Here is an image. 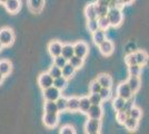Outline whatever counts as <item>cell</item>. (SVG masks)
Segmentation results:
<instances>
[{"label":"cell","instance_id":"6da1fadb","mask_svg":"<svg viewBox=\"0 0 149 134\" xmlns=\"http://www.w3.org/2000/svg\"><path fill=\"white\" fill-rule=\"evenodd\" d=\"M107 17H108V19H109L110 26H112V27H118V26H120L121 22H123V19H124L123 13H121V10L119 9V7L109 8V11L107 13Z\"/></svg>","mask_w":149,"mask_h":134},{"label":"cell","instance_id":"7a4b0ae2","mask_svg":"<svg viewBox=\"0 0 149 134\" xmlns=\"http://www.w3.org/2000/svg\"><path fill=\"white\" fill-rule=\"evenodd\" d=\"M0 41L3 47H9L13 44L15 41V34H13L11 28H1L0 29Z\"/></svg>","mask_w":149,"mask_h":134},{"label":"cell","instance_id":"3957f363","mask_svg":"<svg viewBox=\"0 0 149 134\" xmlns=\"http://www.w3.org/2000/svg\"><path fill=\"white\" fill-rule=\"evenodd\" d=\"M101 130V121L100 119H89L85 124V131L88 134H97Z\"/></svg>","mask_w":149,"mask_h":134},{"label":"cell","instance_id":"277c9868","mask_svg":"<svg viewBox=\"0 0 149 134\" xmlns=\"http://www.w3.org/2000/svg\"><path fill=\"white\" fill-rule=\"evenodd\" d=\"M60 96H61V91L58 89L54 85L48 87V88L44 89V98L46 101H55L56 102Z\"/></svg>","mask_w":149,"mask_h":134},{"label":"cell","instance_id":"5b68a950","mask_svg":"<svg viewBox=\"0 0 149 134\" xmlns=\"http://www.w3.org/2000/svg\"><path fill=\"white\" fill-rule=\"evenodd\" d=\"M59 113H46L42 117V121H44L45 126H47L48 128H54L57 126L58 124V120H59Z\"/></svg>","mask_w":149,"mask_h":134},{"label":"cell","instance_id":"8992f818","mask_svg":"<svg viewBox=\"0 0 149 134\" xmlns=\"http://www.w3.org/2000/svg\"><path fill=\"white\" fill-rule=\"evenodd\" d=\"M38 85L42 91L54 85V77L51 76L49 73H42L38 78Z\"/></svg>","mask_w":149,"mask_h":134},{"label":"cell","instance_id":"52a82bcc","mask_svg":"<svg viewBox=\"0 0 149 134\" xmlns=\"http://www.w3.org/2000/svg\"><path fill=\"white\" fill-rule=\"evenodd\" d=\"M117 96L123 97L124 100H129L134 96V93H132V91L129 87V85L127 84V82L118 85V87H117Z\"/></svg>","mask_w":149,"mask_h":134},{"label":"cell","instance_id":"ba28073f","mask_svg":"<svg viewBox=\"0 0 149 134\" xmlns=\"http://www.w3.org/2000/svg\"><path fill=\"white\" fill-rule=\"evenodd\" d=\"M98 47H99L100 54L104 55V56H109V55H111L112 53H113V49H115L113 43H112L111 40H108V39L104 40Z\"/></svg>","mask_w":149,"mask_h":134},{"label":"cell","instance_id":"9c48e42d","mask_svg":"<svg viewBox=\"0 0 149 134\" xmlns=\"http://www.w3.org/2000/svg\"><path fill=\"white\" fill-rule=\"evenodd\" d=\"M88 45L85 43V41H78L74 45V55L79 56V57L85 58L87 56L88 54Z\"/></svg>","mask_w":149,"mask_h":134},{"label":"cell","instance_id":"30bf717a","mask_svg":"<svg viewBox=\"0 0 149 134\" xmlns=\"http://www.w3.org/2000/svg\"><path fill=\"white\" fill-rule=\"evenodd\" d=\"M48 51L52 57H57L59 55H61L62 51V44L58 40H54L48 45Z\"/></svg>","mask_w":149,"mask_h":134},{"label":"cell","instance_id":"8fae6325","mask_svg":"<svg viewBox=\"0 0 149 134\" xmlns=\"http://www.w3.org/2000/svg\"><path fill=\"white\" fill-rule=\"evenodd\" d=\"M5 7L9 13H17L21 8V1L20 0H7Z\"/></svg>","mask_w":149,"mask_h":134},{"label":"cell","instance_id":"7c38bea8","mask_svg":"<svg viewBox=\"0 0 149 134\" xmlns=\"http://www.w3.org/2000/svg\"><path fill=\"white\" fill-rule=\"evenodd\" d=\"M45 5V0H28V7L29 10L33 13H39Z\"/></svg>","mask_w":149,"mask_h":134},{"label":"cell","instance_id":"4fadbf2b","mask_svg":"<svg viewBox=\"0 0 149 134\" xmlns=\"http://www.w3.org/2000/svg\"><path fill=\"white\" fill-rule=\"evenodd\" d=\"M86 114L88 115L89 119H101V116H102L101 105H93V104H91V106L89 107Z\"/></svg>","mask_w":149,"mask_h":134},{"label":"cell","instance_id":"5bb4252c","mask_svg":"<svg viewBox=\"0 0 149 134\" xmlns=\"http://www.w3.org/2000/svg\"><path fill=\"white\" fill-rule=\"evenodd\" d=\"M127 84L129 85V87L130 89L132 91V93L135 94L137 93L139 88H140V78L139 76H129L128 77V79H127Z\"/></svg>","mask_w":149,"mask_h":134},{"label":"cell","instance_id":"9a60e30c","mask_svg":"<svg viewBox=\"0 0 149 134\" xmlns=\"http://www.w3.org/2000/svg\"><path fill=\"white\" fill-rule=\"evenodd\" d=\"M93 34V41L95 45H97V46H99L104 40H106V32L105 30H102V29H100L98 28L96 32H91Z\"/></svg>","mask_w":149,"mask_h":134},{"label":"cell","instance_id":"2e32d148","mask_svg":"<svg viewBox=\"0 0 149 134\" xmlns=\"http://www.w3.org/2000/svg\"><path fill=\"white\" fill-rule=\"evenodd\" d=\"M124 125L128 131H131V132H132V131H136L137 128H138V125H139V120L134 119V117H131V116H128L127 120L125 121Z\"/></svg>","mask_w":149,"mask_h":134},{"label":"cell","instance_id":"e0dca14e","mask_svg":"<svg viewBox=\"0 0 149 134\" xmlns=\"http://www.w3.org/2000/svg\"><path fill=\"white\" fill-rule=\"evenodd\" d=\"M11 70H13V64L9 60H7V59L0 60V73L2 75H5V76L9 75L11 73Z\"/></svg>","mask_w":149,"mask_h":134},{"label":"cell","instance_id":"ac0fdd59","mask_svg":"<svg viewBox=\"0 0 149 134\" xmlns=\"http://www.w3.org/2000/svg\"><path fill=\"white\" fill-rule=\"evenodd\" d=\"M85 16L87 19H95L98 18L97 11H96V4H89L85 8Z\"/></svg>","mask_w":149,"mask_h":134},{"label":"cell","instance_id":"d6986e66","mask_svg":"<svg viewBox=\"0 0 149 134\" xmlns=\"http://www.w3.org/2000/svg\"><path fill=\"white\" fill-rule=\"evenodd\" d=\"M97 81L99 82L101 87H109V88H111L112 78L109 75H107V74H100L99 76H98V78H97Z\"/></svg>","mask_w":149,"mask_h":134},{"label":"cell","instance_id":"ffe728a7","mask_svg":"<svg viewBox=\"0 0 149 134\" xmlns=\"http://www.w3.org/2000/svg\"><path fill=\"white\" fill-rule=\"evenodd\" d=\"M91 106V103H90V100L88 96H84L79 100V111L81 113H87L89 107Z\"/></svg>","mask_w":149,"mask_h":134},{"label":"cell","instance_id":"44dd1931","mask_svg":"<svg viewBox=\"0 0 149 134\" xmlns=\"http://www.w3.org/2000/svg\"><path fill=\"white\" fill-rule=\"evenodd\" d=\"M61 55L65 58H67V59H70V58H71L74 55V45H71V44H63V45H62Z\"/></svg>","mask_w":149,"mask_h":134},{"label":"cell","instance_id":"7402d4cb","mask_svg":"<svg viewBox=\"0 0 149 134\" xmlns=\"http://www.w3.org/2000/svg\"><path fill=\"white\" fill-rule=\"evenodd\" d=\"M68 85V78H66L65 76H59L54 79V86H56L58 89H65Z\"/></svg>","mask_w":149,"mask_h":134},{"label":"cell","instance_id":"603a6c76","mask_svg":"<svg viewBox=\"0 0 149 134\" xmlns=\"http://www.w3.org/2000/svg\"><path fill=\"white\" fill-rule=\"evenodd\" d=\"M79 100L78 97H70L68 98V104H67V109L71 112H77L79 111Z\"/></svg>","mask_w":149,"mask_h":134},{"label":"cell","instance_id":"cb8c5ba5","mask_svg":"<svg viewBox=\"0 0 149 134\" xmlns=\"http://www.w3.org/2000/svg\"><path fill=\"white\" fill-rule=\"evenodd\" d=\"M61 70H62V76H65L66 78H68V79H69V78H71V77L74 75L76 68H74L71 64L67 63V64L65 65V66L61 68Z\"/></svg>","mask_w":149,"mask_h":134},{"label":"cell","instance_id":"d4e9b609","mask_svg":"<svg viewBox=\"0 0 149 134\" xmlns=\"http://www.w3.org/2000/svg\"><path fill=\"white\" fill-rule=\"evenodd\" d=\"M44 109L46 113H59V109L57 107L55 101H46L44 105Z\"/></svg>","mask_w":149,"mask_h":134},{"label":"cell","instance_id":"484cf974","mask_svg":"<svg viewBox=\"0 0 149 134\" xmlns=\"http://www.w3.org/2000/svg\"><path fill=\"white\" fill-rule=\"evenodd\" d=\"M135 55H136V59H137V64L140 65V66H143L147 63V60H148V55H147V53L143 51H137L135 53Z\"/></svg>","mask_w":149,"mask_h":134},{"label":"cell","instance_id":"4316f807","mask_svg":"<svg viewBox=\"0 0 149 134\" xmlns=\"http://www.w3.org/2000/svg\"><path fill=\"white\" fill-rule=\"evenodd\" d=\"M68 63L72 65L76 69H78V68H80L81 66L84 65V58L79 57L77 55H74L70 59H68Z\"/></svg>","mask_w":149,"mask_h":134},{"label":"cell","instance_id":"83f0119b","mask_svg":"<svg viewBox=\"0 0 149 134\" xmlns=\"http://www.w3.org/2000/svg\"><path fill=\"white\" fill-rule=\"evenodd\" d=\"M128 73H129V76H140V74H141V66L138 64L128 66Z\"/></svg>","mask_w":149,"mask_h":134},{"label":"cell","instance_id":"f1b7e54d","mask_svg":"<svg viewBox=\"0 0 149 134\" xmlns=\"http://www.w3.org/2000/svg\"><path fill=\"white\" fill-rule=\"evenodd\" d=\"M57 107L59 109V112H63L67 109V104H68V98L63 97V96H60L58 100L56 101Z\"/></svg>","mask_w":149,"mask_h":134},{"label":"cell","instance_id":"f546056e","mask_svg":"<svg viewBox=\"0 0 149 134\" xmlns=\"http://www.w3.org/2000/svg\"><path fill=\"white\" fill-rule=\"evenodd\" d=\"M125 102H126V100H124V98L120 97V96H117V97L113 100V102H112V107L115 109L116 112H117V111H120V109H124Z\"/></svg>","mask_w":149,"mask_h":134},{"label":"cell","instance_id":"4dcf8cb0","mask_svg":"<svg viewBox=\"0 0 149 134\" xmlns=\"http://www.w3.org/2000/svg\"><path fill=\"white\" fill-rule=\"evenodd\" d=\"M96 11H97L98 18H99V17H105V16H107L108 11H109V7L96 4Z\"/></svg>","mask_w":149,"mask_h":134},{"label":"cell","instance_id":"1f68e13d","mask_svg":"<svg viewBox=\"0 0 149 134\" xmlns=\"http://www.w3.org/2000/svg\"><path fill=\"white\" fill-rule=\"evenodd\" d=\"M98 26H99L100 29H102V30L106 32L110 27V22H109L108 17L107 16H105V17H99L98 18Z\"/></svg>","mask_w":149,"mask_h":134},{"label":"cell","instance_id":"d6a6232c","mask_svg":"<svg viewBox=\"0 0 149 134\" xmlns=\"http://www.w3.org/2000/svg\"><path fill=\"white\" fill-rule=\"evenodd\" d=\"M128 116H129V113H128V112H126L124 109H120V111H117V113H116V120H117L118 123H120V124H124Z\"/></svg>","mask_w":149,"mask_h":134},{"label":"cell","instance_id":"836d02e7","mask_svg":"<svg viewBox=\"0 0 149 134\" xmlns=\"http://www.w3.org/2000/svg\"><path fill=\"white\" fill-rule=\"evenodd\" d=\"M87 28L90 32H96L99 26H98V18H95V19H87Z\"/></svg>","mask_w":149,"mask_h":134},{"label":"cell","instance_id":"e575fe53","mask_svg":"<svg viewBox=\"0 0 149 134\" xmlns=\"http://www.w3.org/2000/svg\"><path fill=\"white\" fill-rule=\"evenodd\" d=\"M48 73H49L51 76L54 77V79L62 75L61 68H60V67H58V66H56V65H52V66L49 68V70H48Z\"/></svg>","mask_w":149,"mask_h":134},{"label":"cell","instance_id":"d590c367","mask_svg":"<svg viewBox=\"0 0 149 134\" xmlns=\"http://www.w3.org/2000/svg\"><path fill=\"white\" fill-rule=\"evenodd\" d=\"M67 63H68V59L65 58L62 55H59V56H57V57H54V65H56V66L60 67V68H62Z\"/></svg>","mask_w":149,"mask_h":134},{"label":"cell","instance_id":"8d00e7d4","mask_svg":"<svg viewBox=\"0 0 149 134\" xmlns=\"http://www.w3.org/2000/svg\"><path fill=\"white\" fill-rule=\"evenodd\" d=\"M99 95L102 101H107L111 96V89L109 88V87H101V89H100L99 92Z\"/></svg>","mask_w":149,"mask_h":134},{"label":"cell","instance_id":"74e56055","mask_svg":"<svg viewBox=\"0 0 149 134\" xmlns=\"http://www.w3.org/2000/svg\"><path fill=\"white\" fill-rule=\"evenodd\" d=\"M141 115H143V112H141V109H139L138 106H132L131 109L129 111V116L131 117H134V119H137V120H139L140 117H141Z\"/></svg>","mask_w":149,"mask_h":134},{"label":"cell","instance_id":"f35d334b","mask_svg":"<svg viewBox=\"0 0 149 134\" xmlns=\"http://www.w3.org/2000/svg\"><path fill=\"white\" fill-rule=\"evenodd\" d=\"M89 100H90V103L93 105H101V103H102L99 93H91V95L89 96Z\"/></svg>","mask_w":149,"mask_h":134},{"label":"cell","instance_id":"ab89813d","mask_svg":"<svg viewBox=\"0 0 149 134\" xmlns=\"http://www.w3.org/2000/svg\"><path fill=\"white\" fill-rule=\"evenodd\" d=\"M125 63L127 64V66H131V65L137 64V59H136L135 53H130V54L126 55V57H125Z\"/></svg>","mask_w":149,"mask_h":134},{"label":"cell","instance_id":"60d3db41","mask_svg":"<svg viewBox=\"0 0 149 134\" xmlns=\"http://www.w3.org/2000/svg\"><path fill=\"white\" fill-rule=\"evenodd\" d=\"M100 89H101V85H100L99 82H98L97 79L90 83V86H89L90 93H99Z\"/></svg>","mask_w":149,"mask_h":134},{"label":"cell","instance_id":"b9f144b4","mask_svg":"<svg viewBox=\"0 0 149 134\" xmlns=\"http://www.w3.org/2000/svg\"><path fill=\"white\" fill-rule=\"evenodd\" d=\"M60 133L61 134H74L76 133V130L72 125L70 124H66L60 128Z\"/></svg>","mask_w":149,"mask_h":134},{"label":"cell","instance_id":"7bdbcfd3","mask_svg":"<svg viewBox=\"0 0 149 134\" xmlns=\"http://www.w3.org/2000/svg\"><path fill=\"white\" fill-rule=\"evenodd\" d=\"M134 105H135V104H134V98L131 97V98H129V100H126V102H125V105H124V109H123L129 113V111H130L131 107H132Z\"/></svg>","mask_w":149,"mask_h":134},{"label":"cell","instance_id":"ee69618b","mask_svg":"<svg viewBox=\"0 0 149 134\" xmlns=\"http://www.w3.org/2000/svg\"><path fill=\"white\" fill-rule=\"evenodd\" d=\"M96 4H98V5H104V6L109 7V2H108V1H106V0H97V2H96Z\"/></svg>","mask_w":149,"mask_h":134},{"label":"cell","instance_id":"f6af8a7d","mask_svg":"<svg viewBox=\"0 0 149 134\" xmlns=\"http://www.w3.org/2000/svg\"><path fill=\"white\" fill-rule=\"evenodd\" d=\"M121 5H130L134 0H119Z\"/></svg>","mask_w":149,"mask_h":134},{"label":"cell","instance_id":"bcb514c9","mask_svg":"<svg viewBox=\"0 0 149 134\" xmlns=\"http://www.w3.org/2000/svg\"><path fill=\"white\" fill-rule=\"evenodd\" d=\"M3 79H5V75H2V74L0 73V84H2Z\"/></svg>","mask_w":149,"mask_h":134},{"label":"cell","instance_id":"7dc6e473","mask_svg":"<svg viewBox=\"0 0 149 134\" xmlns=\"http://www.w3.org/2000/svg\"><path fill=\"white\" fill-rule=\"evenodd\" d=\"M6 1L7 0H0V4H1V5H5V4H6Z\"/></svg>","mask_w":149,"mask_h":134},{"label":"cell","instance_id":"c3c4849f","mask_svg":"<svg viewBox=\"0 0 149 134\" xmlns=\"http://www.w3.org/2000/svg\"><path fill=\"white\" fill-rule=\"evenodd\" d=\"M2 48H3V46H2V44H1V41H0V51H2Z\"/></svg>","mask_w":149,"mask_h":134},{"label":"cell","instance_id":"681fc988","mask_svg":"<svg viewBox=\"0 0 149 134\" xmlns=\"http://www.w3.org/2000/svg\"><path fill=\"white\" fill-rule=\"evenodd\" d=\"M106 1H108V2H109V1H110V0H106Z\"/></svg>","mask_w":149,"mask_h":134}]
</instances>
